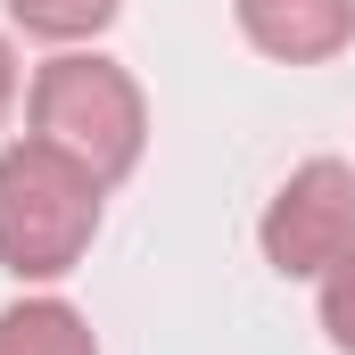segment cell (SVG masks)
Returning <instances> with one entry per match:
<instances>
[{"mask_svg":"<svg viewBox=\"0 0 355 355\" xmlns=\"http://www.w3.org/2000/svg\"><path fill=\"white\" fill-rule=\"evenodd\" d=\"M0 355H99V339L67 297H17L0 314Z\"/></svg>","mask_w":355,"mask_h":355,"instance_id":"obj_5","label":"cell"},{"mask_svg":"<svg viewBox=\"0 0 355 355\" xmlns=\"http://www.w3.org/2000/svg\"><path fill=\"white\" fill-rule=\"evenodd\" d=\"M240 33L281 67H322L355 42V0H232Z\"/></svg>","mask_w":355,"mask_h":355,"instance_id":"obj_4","label":"cell"},{"mask_svg":"<svg viewBox=\"0 0 355 355\" xmlns=\"http://www.w3.org/2000/svg\"><path fill=\"white\" fill-rule=\"evenodd\" d=\"M257 248L289 281H322L355 248V166L347 157H306L272 190L265 223H257Z\"/></svg>","mask_w":355,"mask_h":355,"instance_id":"obj_3","label":"cell"},{"mask_svg":"<svg viewBox=\"0 0 355 355\" xmlns=\"http://www.w3.org/2000/svg\"><path fill=\"white\" fill-rule=\"evenodd\" d=\"M33 141L67 149L75 166H91L99 182H124L149 149V107L141 83L116 67V58H91V50H58L42 75H33Z\"/></svg>","mask_w":355,"mask_h":355,"instance_id":"obj_2","label":"cell"},{"mask_svg":"<svg viewBox=\"0 0 355 355\" xmlns=\"http://www.w3.org/2000/svg\"><path fill=\"white\" fill-rule=\"evenodd\" d=\"M322 331H331L339 355H355V248L322 272Z\"/></svg>","mask_w":355,"mask_h":355,"instance_id":"obj_7","label":"cell"},{"mask_svg":"<svg viewBox=\"0 0 355 355\" xmlns=\"http://www.w3.org/2000/svg\"><path fill=\"white\" fill-rule=\"evenodd\" d=\"M116 8L124 0H8V17L25 33H42V42H91V33L116 25Z\"/></svg>","mask_w":355,"mask_h":355,"instance_id":"obj_6","label":"cell"},{"mask_svg":"<svg viewBox=\"0 0 355 355\" xmlns=\"http://www.w3.org/2000/svg\"><path fill=\"white\" fill-rule=\"evenodd\" d=\"M99 198L107 182L75 166L67 149L50 141H8L0 149V272L17 281H67L91 257V232H99Z\"/></svg>","mask_w":355,"mask_h":355,"instance_id":"obj_1","label":"cell"},{"mask_svg":"<svg viewBox=\"0 0 355 355\" xmlns=\"http://www.w3.org/2000/svg\"><path fill=\"white\" fill-rule=\"evenodd\" d=\"M8 99H17V50H8V33H0V116H8Z\"/></svg>","mask_w":355,"mask_h":355,"instance_id":"obj_8","label":"cell"}]
</instances>
